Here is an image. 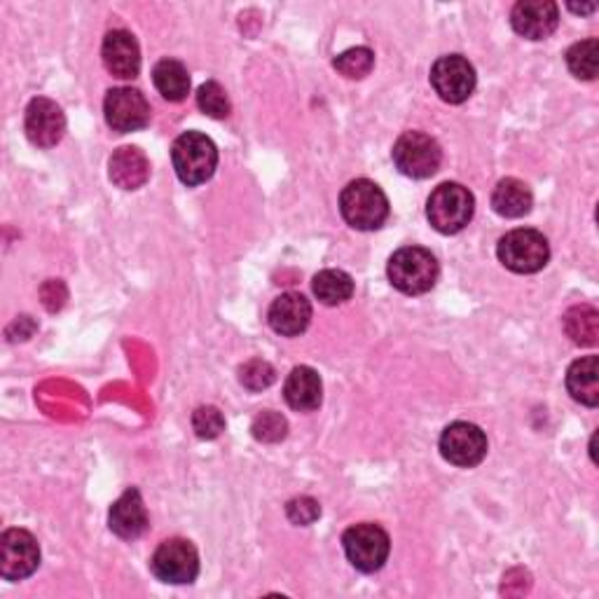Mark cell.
Segmentation results:
<instances>
[{
  "label": "cell",
  "mask_w": 599,
  "mask_h": 599,
  "mask_svg": "<svg viewBox=\"0 0 599 599\" xmlns=\"http://www.w3.org/2000/svg\"><path fill=\"white\" fill-rule=\"evenodd\" d=\"M339 211L354 230L373 232L384 225L389 219V200L384 195V190L368 181L358 179L352 181L339 195Z\"/></svg>",
  "instance_id": "6da1fadb"
},
{
  "label": "cell",
  "mask_w": 599,
  "mask_h": 599,
  "mask_svg": "<svg viewBox=\"0 0 599 599\" xmlns=\"http://www.w3.org/2000/svg\"><path fill=\"white\" fill-rule=\"evenodd\" d=\"M171 162L181 183L195 187L216 174L219 148L202 132H185L171 145Z\"/></svg>",
  "instance_id": "7a4b0ae2"
},
{
  "label": "cell",
  "mask_w": 599,
  "mask_h": 599,
  "mask_svg": "<svg viewBox=\"0 0 599 599\" xmlns=\"http://www.w3.org/2000/svg\"><path fill=\"white\" fill-rule=\"evenodd\" d=\"M389 282L405 295L429 293L438 282V261L432 251L422 246H403L398 248L387 267Z\"/></svg>",
  "instance_id": "3957f363"
},
{
  "label": "cell",
  "mask_w": 599,
  "mask_h": 599,
  "mask_svg": "<svg viewBox=\"0 0 599 599\" xmlns=\"http://www.w3.org/2000/svg\"><path fill=\"white\" fill-rule=\"evenodd\" d=\"M476 213V200L470 190L459 183L438 185L426 202V219L440 234L461 232Z\"/></svg>",
  "instance_id": "277c9868"
},
{
  "label": "cell",
  "mask_w": 599,
  "mask_h": 599,
  "mask_svg": "<svg viewBox=\"0 0 599 599\" xmlns=\"http://www.w3.org/2000/svg\"><path fill=\"white\" fill-rule=\"evenodd\" d=\"M497 255L504 263V267H508L510 272L534 274V272H541L548 265L550 246L539 230L518 227V230H510L499 240Z\"/></svg>",
  "instance_id": "5b68a950"
},
{
  "label": "cell",
  "mask_w": 599,
  "mask_h": 599,
  "mask_svg": "<svg viewBox=\"0 0 599 599\" xmlns=\"http://www.w3.org/2000/svg\"><path fill=\"white\" fill-rule=\"evenodd\" d=\"M342 548L347 552V560L363 573L379 571L389 560L392 541L389 534L379 525L361 522L342 534Z\"/></svg>",
  "instance_id": "8992f818"
},
{
  "label": "cell",
  "mask_w": 599,
  "mask_h": 599,
  "mask_svg": "<svg viewBox=\"0 0 599 599\" xmlns=\"http://www.w3.org/2000/svg\"><path fill=\"white\" fill-rule=\"evenodd\" d=\"M392 158L396 169L408 179H432L440 169L443 150L436 139L422 132H405L394 143Z\"/></svg>",
  "instance_id": "52a82bcc"
},
{
  "label": "cell",
  "mask_w": 599,
  "mask_h": 599,
  "mask_svg": "<svg viewBox=\"0 0 599 599\" xmlns=\"http://www.w3.org/2000/svg\"><path fill=\"white\" fill-rule=\"evenodd\" d=\"M158 581L169 586H187L200 573V552L185 539H169L158 546L150 560Z\"/></svg>",
  "instance_id": "ba28073f"
},
{
  "label": "cell",
  "mask_w": 599,
  "mask_h": 599,
  "mask_svg": "<svg viewBox=\"0 0 599 599\" xmlns=\"http://www.w3.org/2000/svg\"><path fill=\"white\" fill-rule=\"evenodd\" d=\"M40 565V546L27 529H8L0 537V576L6 581H24Z\"/></svg>",
  "instance_id": "9c48e42d"
},
{
  "label": "cell",
  "mask_w": 599,
  "mask_h": 599,
  "mask_svg": "<svg viewBox=\"0 0 599 599\" xmlns=\"http://www.w3.org/2000/svg\"><path fill=\"white\" fill-rule=\"evenodd\" d=\"M432 88L447 103H464L476 90V69L461 54H445L432 67Z\"/></svg>",
  "instance_id": "30bf717a"
},
{
  "label": "cell",
  "mask_w": 599,
  "mask_h": 599,
  "mask_svg": "<svg viewBox=\"0 0 599 599\" xmlns=\"http://www.w3.org/2000/svg\"><path fill=\"white\" fill-rule=\"evenodd\" d=\"M440 455L459 468H474L487 455V436L476 424H449L440 436Z\"/></svg>",
  "instance_id": "8fae6325"
},
{
  "label": "cell",
  "mask_w": 599,
  "mask_h": 599,
  "mask_svg": "<svg viewBox=\"0 0 599 599\" xmlns=\"http://www.w3.org/2000/svg\"><path fill=\"white\" fill-rule=\"evenodd\" d=\"M103 115L113 132L120 134L139 132L150 122V103L139 90L115 88L105 94Z\"/></svg>",
  "instance_id": "7c38bea8"
},
{
  "label": "cell",
  "mask_w": 599,
  "mask_h": 599,
  "mask_svg": "<svg viewBox=\"0 0 599 599\" xmlns=\"http://www.w3.org/2000/svg\"><path fill=\"white\" fill-rule=\"evenodd\" d=\"M24 130L33 145L54 148L67 134V115L52 99L35 97L27 109Z\"/></svg>",
  "instance_id": "4fadbf2b"
},
{
  "label": "cell",
  "mask_w": 599,
  "mask_h": 599,
  "mask_svg": "<svg viewBox=\"0 0 599 599\" xmlns=\"http://www.w3.org/2000/svg\"><path fill=\"white\" fill-rule=\"evenodd\" d=\"M510 24L527 40H546L560 24V8L552 0H520L510 12Z\"/></svg>",
  "instance_id": "5bb4252c"
},
{
  "label": "cell",
  "mask_w": 599,
  "mask_h": 599,
  "mask_svg": "<svg viewBox=\"0 0 599 599\" xmlns=\"http://www.w3.org/2000/svg\"><path fill=\"white\" fill-rule=\"evenodd\" d=\"M101 57H103L105 71L120 80H132L141 71L139 42L130 31H124V29L105 33Z\"/></svg>",
  "instance_id": "9a60e30c"
},
{
  "label": "cell",
  "mask_w": 599,
  "mask_h": 599,
  "mask_svg": "<svg viewBox=\"0 0 599 599\" xmlns=\"http://www.w3.org/2000/svg\"><path fill=\"white\" fill-rule=\"evenodd\" d=\"M148 510L143 504L141 491L136 487H130L124 495L111 506L109 512V527L120 539L134 541L148 529Z\"/></svg>",
  "instance_id": "2e32d148"
},
{
  "label": "cell",
  "mask_w": 599,
  "mask_h": 599,
  "mask_svg": "<svg viewBox=\"0 0 599 599\" xmlns=\"http://www.w3.org/2000/svg\"><path fill=\"white\" fill-rule=\"evenodd\" d=\"M267 318L274 333H280L284 337H295L307 331L312 321V305L305 295L284 293L272 303Z\"/></svg>",
  "instance_id": "e0dca14e"
},
{
  "label": "cell",
  "mask_w": 599,
  "mask_h": 599,
  "mask_svg": "<svg viewBox=\"0 0 599 599\" xmlns=\"http://www.w3.org/2000/svg\"><path fill=\"white\" fill-rule=\"evenodd\" d=\"M284 398L297 413L316 410L324 400V384H321L318 373L309 366L293 368L284 384Z\"/></svg>",
  "instance_id": "ac0fdd59"
},
{
  "label": "cell",
  "mask_w": 599,
  "mask_h": 599,
  "mask_svg": "<svg viewBox=\"0 0 599 599\" xmlns=\"http://www.w3.org/2000/svg\"><path fill=\"white\" fill-rule=\"evenodd\" d=\"M109 176L122 190H139L150 179V162L141 148L124 145L109 162Z\"/></svg>",
  "instance_id": "d6986e66"
},
{
  "label": "cell",
  "mask_w": 599,
  "mask_h": 599,
  "mask_svg": "<svg viewBox=\"0 0 599 599\" xmlns=\"http://www.w3.org/2000/svg\"><path fill=\"white\" fill-rule=\"evenodd\" d=\"M567 389L573 400H579L588 408H597L599 403V358L583 356L573 361L567 370Z\"/></svg>",
  "instance_id": "ffe728a7"
},
{
  "label": "cell",
  "mask_w": 599,
  "mask_h": 599,
  "mask_svg": "<svg viewBox=\"0 0 599 599\" xmlns=\"http://www.w3.org/2000/svg\"><path fill=\"white\" fill-rule=\"evenodd\" d=\"M534 197L527 183L518 179H504L491 192V206L504 219H522L531 211Z\"/></svg>",
  "instance_id": "44dd1931"
},
{
  "label": "cell",
  "mask_w": 599,
  "mask_h": 599,
  "mask_svg": "<svg viewBox=\"0 0 599 599\" xmlns=\"http://www.w3.org/2000/svg\"><path fill=\"white\" fill-rule=\"evenodd\" d=\"M153 82L166 101H183L190 92V73L176 59H162L155 63Z\"/></svg>",
  "instance_id": "7402d4cb"
},
{
  "label": "cell",
  "mask_w": 599,
  "mask_h": 599,
  "mask_svg": "<svg viewBox=\"0 0 599 599\" xmlns=\"http://www.w3.org/2000/svg\"><path fill=\"white\" fill-rule=\"evenodd\" d=\"M314 295L318 297V303H324L326 307H335L347 303L354 295V280L342 270H324L314 276Z\"/></svg>",
  "instance_id": "603a6c76"
},
{
  "label": "cell",
  "mask_w": 599,
  "mask_h": 599,
  "mask_svg": "<svg viewBox=\"0 0 599 599\" xmlns=\"http://www.w3.org/2000/svg\"><path fill=\"white\" fill-rule=\"evenodd\" d=\"M565 331L576 345L592 347L599 337V312L590 305H576L565 316Z\"/></svg>",
  "instance_id": "cb8c5ba5"
},
{
  "label": "cell",
  "mask_w": 599,
  "mask_h": 599,
  "mask_svg": "<svg viewBox=\"0 0 599 599\" xmlns=\"http://www.w3.org/2000/svg\"><path fill=\"white\" fill-rule=\"evenodd\" d=\"M567 67L579 80H595L599 67V42L597 38H588L576 42L567 52Z\"/></svg>",
  "instance_id": "d4e9b609"
},
{
  "label": "cell",
  "mask_w": 599,
  "mask_h": 599,
  "mask_svg": "<svg viewBox=\"0 0 599 599\" xmlns=\"http://www.w3.org/2000/svg\"><path fill=\"white\" fill-rule=\"evenodd\" d=\"M333 67L337 73H342L349 80H361L373 71L375 54L368 48H352L347 52H342L339 57H335Z\"/></svg>",
  "instance_id": "484cf974"
},
{
  "label": "cell",
  "mask_w": 599,
  "mask_h": 599,
  "mask_svg": "<svg viewBox=\"0 0 599 599\" xmlns=\"http://www.w3.org/2000/svg\"><path fill=\"white\" fill-rule=\"evenodd\" d=\"M197 105L200 111L206 113L209 118L213 120H223L230 115L232 105H230V97L227 92L223 90V84L216 82V80H209L204 82L202 88L197 90Z\"/></svg>",
  "instance_id": "4316f807"
},
{
  "label": "cell",
  "mask_w": 599,
  "mask_h": 599,
  "mask_svg": "<svg viewBox=\"0 0 599 599\" xmlns=\"http://www.w3.org/2000/svg\"><path fill=\"white\" fill-rule=\"evenodd\" d=\"M251 432H253V438L261 443H282L288 434V422L280 413L265 410L253 419Z\"/></svg>",
  "instance_id": "83f0119b"
},
{
  "label": "cell",
  "mask_w": 599,
  "mask_h": 599,
  "mask_svg": "<svg viewBox=\"0 0 599 599\" xmlns=\"http://www.w3.org/2000/svg\"><path fill=\"white\" fill-rule=\"evenodd\" d=\"M240 379L248 392H263L267 387H272L276 379V370L270 366L267 361L263 358H253L240 368Z\"/></svg>",
  "instance_id": "f1b7e54d"
},
{
  "label": "cell",
  "mask_w": 599,
  "mask_h": 599,
  "mask_svg": "<svg viewBox=\"0 0 599 599\" xmlns=\"http://www.w3.org/2000/svg\"><path fill=\"white\" fill-rule=\"evenodd\" d=\"M192 429H195L202 440H213L225 432V417L219 408H213V405H202V408H197L195 415H192Z\"/></svg>",
  "instance_id": "f546056e"
},
{
  "label": "cell",
  "mask_w": 599,
  "mask_h": 599,
  "mask_svg": "<svg viewBox=\"0 0 599 599\" xmlns=\"http://www.w3.org/2000/svg\"><path fill=\"white\" fill-rule=\"evenodd\" d=\"M286 516L293 525H300V527H307L312 522L318 520L321 516V506L316 499L312 497H300V499H293L288 501L286 506Z\"/></svg>",
  "instance_id": "4dcf8cb0"
},
{
  "label": "cell",
  "mask_w": 599,
  "mask_h": 599,
  "mask_svg": "<svg viewBox=\"0 0 599 599\" xmlns=\"http://www.w3.org/2000/svg\"><path fill=\"white\" fill-rule=\"evenodd\" d=\"M569 10L571 12H579V14H590V12L597 10V6L595 3H590V6H573V3H569Z\"/></svg>",
  "instance_id": "1f68e13d"
}]
</instances>
